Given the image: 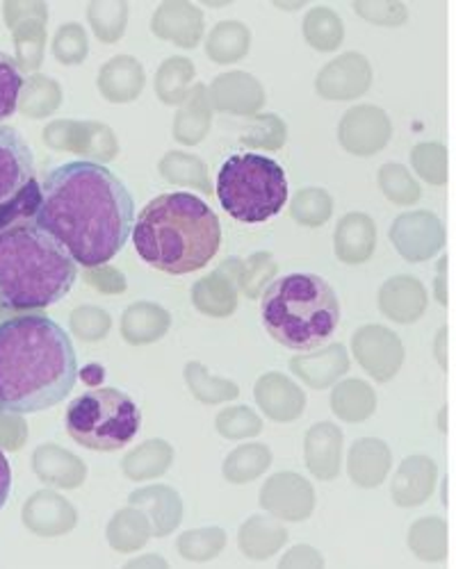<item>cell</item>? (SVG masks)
Masks as SVG:
<instances>
[{"label":"cell","instance_id":"4","mask_svg":"<svg viewBox=\"0 0 456 569\" xmlns=\"http://www.w3.org/2000/svg\"><path fill=\"white\" fill-rule=\"evenodd\" d=\"M73 258L32 219L0 228V308L39 312L76 284Z\"/></svg>","mask_w":456,"mask_h":569},{"label":"cell","instance_id":"9","mask_svg":"<svg viewBox=\"0 0 456 569\" xmlns=\"http://www.w3.org/2000/svg\"><path fill=\"white\" fill-rule=\"evenodd\" d=\"M23 82L26 80L19 64L8 53L0 51V126L17 112Z\"/></svg>","mask_w":456,"mask_h":569},{"label":"cell","instance_id":"5","mask_svg":"<svg viewBox=\"0 0 456 569\" xmlns=\"http://www.w3.org/2000/svg\"><path fill=\"white\" fill-rule=\"evenodd\" d=\"M260 319L271 340L293 351H313L329 342L340 323V303L331 284L315 273L274 280L262 295Z\"/></svg>","mask_w":456,"mask_h":569},{"label":"cell","instance_id":"10","mask_svg":"<svg viewBox=\"0 0 456 569\" xmlns=\"http://www.w3.org/2000/svg\"><path fill=\"white\" fill-rule=\"evenodd\" d=\"M10 492H12V467L3 449H0V510L6 508Z\"/></svg>","mask_w":456,"mask_h":569},{"label":"cell","instance_id":"2","mask_svg":"<svg viewBox=\"0 0 456 569\" xmlns=\"http://www.w3.org/2000/svg\"><path fill=\"white\" fill-rule=\"evenodd\" d=\"M78 360L67 330L41 312L0 321V412L32 415L62 403Z\"/></svg>","mask_w":456,"mask_h":569},{"label":"cell","instance_id":"8","mask_svg":"<svg viewBox=\"0 0 456 569\" xmlns=\"http://www.w3.org/2000/svg\"><path fill=\"white\" fill-rule=\"evenodd\" d=\"M37 201L32 151L14 128L0 126V228L32 219Z\"/></svg>","mask_w":456,"mask_h":569},{"label":"cell","instance_id":"7","mask_svg":"<svg viewBox=\"0 0 456 569\" xmlns=\"http://www.w3.org/2000/svg\"><path fill=\"white\" fill-rule=\"evenodd\" d=\"M67 433L85 449H123L142 426V410L128 395L115 388L89 390L67 408Z\"/></svg>","mask_w":456,"mask_h":569},{"label":"cell","instance_id":"3","mask_svg":"<svg viewBox=\"0 0 456 569\" xmlns=\"http://www.w3.org/2000/svg\"><path fill=\"white\" fill-rule=\"evenodd\" d=\"M130 234L137 256L169 276L204 269L221 247L217 214L186 192L153 199L135 219Z\"/></svg>","mask_w":456,"mask_h":569},{"label":"cell","instance_id":"6","mask_svg":"<svg viewBox=\"0 0 456 569\" xmlns=\"http://www.w3.org/2000/svg\"><path fill=\"white\" fill-rule=\"evenodd\" d=\"M217 199L240 223H262L288 201V178L279 162L258 153L228 158L217 173Z\"/></svg>","mask_w":456,"mask_h":569},{"label":"cell","instance_id":"1","mask_svg":"<svg viewBox=\"0 0 456 569\" xmlns=\"http://www.w3.org/2000/svg\"><path fill=\"white\" fill-rule=\"evenodd\" d=\"M32 221L82 267L110 262L128 242L135 203L103 164L67 162L46 173Z\"/></svg>","mask_w":456,"mask_h":569}]
</instances>
